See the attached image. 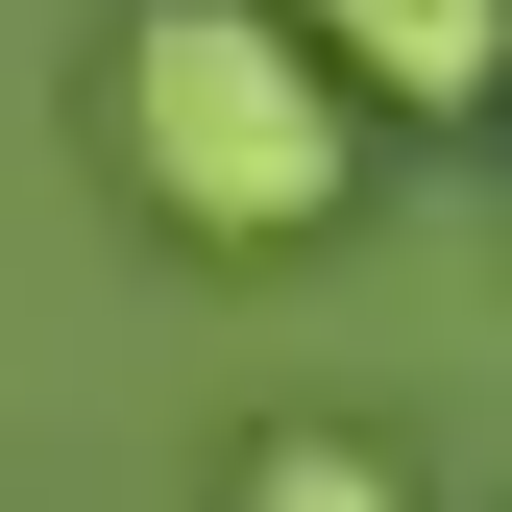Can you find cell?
Segmentation results:
<instances>
[{
	"label": "cell",
	"instance_id": "3",
	"mask_svg": "<svg viewBox=\"0 0 512 512\" xmlns=\"http://www.w3.org/2000/svg\"><path fill=\"white\" fill-rule=\"evenodd\" d=\"M220 512H415V464H391V439H342V415H293V439H244Z\"/></svg>",
	"mask_w": 512,
	"mask_h": 512
},
{
	"label": "cell",
	"instance_id": "1",
	"mask_svg": "<svg viewBox=\"0 0 512 512\" xmlns=\"http://www.w3.org/2000/svg\"><path fill=\"white\" fill-rule=\"evenodd\" d=\"M98 122H122V196L171 244H317L366 171V98L293 49V0H147L98 49Z\"/></svg>",
	"mask_w": 512,
	"mask_h": 512
},
{
	"label": "cell",
	"instance_id": "2",
	"mask_svg": "<svg viewBox=\"0 0 512 512\" xmlns=\"http://www.w3.org/2000/svg\"><path fill=\"white\" fill-rule=\"evenodd\" d=\"M293 49L391 122H488L512 98V0H293Z\"/></svg>",
	"mask_w": 512,
	"mask_h": 512
}]
</instances>
